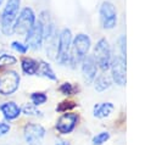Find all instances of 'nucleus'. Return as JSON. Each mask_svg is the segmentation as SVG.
Returning <instances> with one entry per match:
<instances>
[{
  "mask_svg": "<svg viewBox=\"0 0 156 145\" xmlns=\"http://www.w3.org/2000/svg\"><path fill=\"white\" fill-rule=\"evenodd\" d=\"M44 135H45V129L43 126L34 124V123H28L24 126L23 136H24L27 143L34 144L35 141H39Z\"/></svg>",
  "mask_w": 156,
  "mask_h": 145,
  "instance_id": "12",
  "label": "nucleus"
},
{
  "mask_svg": "<svg viewBox=\"0 0 156 145\" xmlns=\"http://www.w3.org/2000/svg\"><path fill=\"white\" fill-rule=\"evenodd\" d=\"M76 106H77V104H76L74 101L67 100V101H62L61 104H58V106L56 107V110H57L58 112H66L67 110H71V108H73V107H76Z\"/></svg>",
  "mask_w": 156,
  "mask_h": 145,
  "instance_id": "21",
  "label": "nucleus"
},
{
  "mask_svg": "<svg viewBox=\"0 0 156 145\" xmlns=\"http://www.w3.org/2000/svg\"><path fill=\"white\" fill-rule=\"evenodd\" d=\"M35 23V13L30 7H24L21 10V12L17 15L13 26H12V33L26 35L33 24Z\"/></svg>",
  "mask_w": 156,
  "mask_h": 145,
  "instance_id": "3",
  "label": "nucleus"
},
{
  "mask_svg": "<svg viewBox=\"0 0 156 145\" xmlns=\"http://www.w3.org/2000/svg\"><path fill=\"white\" fill-rule=\"evenodd\" d=\"M43 41H44L43 26L39 21L38 22L35 21V23L33 24L30 30L26 34V44L28 45V48H30L33 50H40L43 46Z\"/></svg>",
  "mask_w": 156,
  "mask_h": 145,
  "instance_id": "9",
  "label": "nucleus"
},
{
  "mask_svg": "<svg viewBox=\"0 0 156 145\" xmlns=\"http://www.w3.org/2000/svg\"><path fill=\"white\" fill-rule=\"evenodd\" d=\"M30 145H35V144H30Z\"/></svg>",
  "mask_w": 156,
  "mask_h": 145,
  "instance_id": "29",
  "label": "nucleus"
},
{
  "mask_svg": "<svg viewBox=\"0 0 156 145\" xmlns=\"http://www.w3.org/2000/svg\"><path fill=\"white\" fill-rule=\"evenodd\" d=\"M115 106L112 102H100V104H96L94 106V116L96 118H105V117H108L111 115V112L113 111Z\"/></svg>",
  "mask_w": 156,
  "mask_h": 145,
  "instance_id": "14",
  "label": "nucleus"
},
{
  "mask_svg": "<svg viewBox=\"0 0 156 145\" xmlns=\"http://www.w3.org/2000/svg\"><path fill=\"white\" fill-rule=\"evenodd\" d=\"M9 130H10V124H7L5 122H0V136L9 133Z\"/></svg>",
  "mask_w": 156,
  "mask_h": 145,
  "instance_id": "26",
  "label": "nucleus"
},
{
  "mask_svg": "<svg viewBox=\"0 0 156 145\" xmlns=\"http://www.w3.org/2000/svg\"><path fill=\"white\" fill-rule=\"evenodd\" d=\"M80 63H82V74H83L84 82L87 84L93 83L96 77V72H98V66H96V61H95L94 56L87 55L82 60Z\"/></svg>",
  "mask_w": 156,
  "mask_h": 145,
  "instance_id": "11",
  "label": "nucleus"
},
{
  "mask_svg": "<svg viewBox=\"0 0 156 145\" xmlns=\"http://www.w3.org/2000/svg\"><path fill=\"white\" fill-rule=\"evenodd\" d=\"M20 6H21V0H7L0 17L1 29L5 35H10L12 33V26L18 15Z\"/></svg>",
  "mask_w": 156,
  "mask_h": 145,
  "instance_id": "2",
  "label": "nucleus"
},
{
  "mask_svg": "<svg viewBox=\"0 0 156 145\" xmlns=\"http://www.w3.org/2000/svg\"><path fill=\"white\" fill-rule=\"evenodd\" d=\"M22 112H23L24 115H27V116H40V115H41V112L38 111V110L34 107V105H33V106H32V105H26V106L22 108Z\"/></svg>",
  "mask_w": 156,
  "mask_h": 145,
  "instance_id": "24",
  "label": "nucleus"
},
{
  "mask_svg": "<svg viewBox=\"0 0 156 145\" xmlns=\"http://www.w3.org/2000/svg\"><path fill=\"white\" fill-rule=\"evenodd\" d=\"M11 46H12L13 50L18 51L20 54H26V52L28 51V49H29L27 44H23V43H21V41H12V43H11Z\"/></svg>",
  "mask_w": 156,
  "mask_h": 145,
  "instance_id": "23",
  "label": "nucleus"
},
{
  "mask_svg": "<svg viewBox=\"0 0 156 145\" xmlns=\"http://www.w3.org/2000/svg\"><path fill=\"white\" fill-rule=\"evenodd\" d=\"M94 58L96 61V65H99V67L101 68V71H107L110 68L111 49H110L108 41L105 38H101L98 40L94 48Z\"/></svg>",
  "mask_w": 156,
  "mask_h": 145,
  "instance_id": "6",
  "label": "nucleus"
},
{
  "mask_svg": "<svg viewBox=\"0 0 156 145\" xmlns=\"http://www.w3.org/2000/svg\"><path fill=\"white\" fill-rule=\"evenodd\" d=\"M38 73H39L40 76L45 77V78L51 79V80H56V79H57V77H56L55 72L52 71L51 66H50L48 62H45V61H40V62H39V69H38Z\"/></svg>",
  "mask_w": 156,
  "mask_h": 145,
  "instance_id": "16",
  "label": "nucleus"
},
{
  "mask_svg": "<svg viewBox=\"0 0 156 145\" xmlns=\"http://www.w3.org/2000/svg\"><path fill=\"white\" fill-rule=\"evenodd\" d=\"M0 110H1V112L4 115V117L6 119H9V121L15 119V118H17L21 115V108L15 102H12V101L2 104L0 106Z\"/></svg>",
  "mask_w": 156,
  "mask_h": 145,
  "instance_id": "13",
  "label": "nucleus"
},
{
  "mask_svg": "<svg viewBox=\"0 0 156 145\" xmlns=\"http://www.w3.org/2000/svg\"><path fill=\"white\" fill-rule=\"evenodd\" d=\"M30 100H32L34 106H38V105L45 104L48 100V96L45 95V93H33L30 95Z\"/></svg>",
  "mask_w": 156,
  "mask_h": 145,
  "instance_id": "18",
  "label": "nucleus"
},
{
  "mask_svg": "<svg viewBox=\"0 0 156 145\" xmlns=\"http://www.w3.org/2000/svg\"><path fill=\"white\" fill-rule=\"evenodd\" d=\"M126 44H127V40H126V35L122 34L119 38H118V45H119V50H121V56L126 58Z\"/></svg>",
  "mask_w": 156,
  "mask_h": 145,
  "instance_id": "25",
  "label": "nucleus"
},
{
  "mask_svg": "<svg viewBox=\"0 0 156 145\" xmlns=\"http://www.w3.org/2000/svg\"><path fill=\"white\" fill-rule=\"evenodd\" d=\"M99 16H100V23L104 29H113L117 24V10L116 6L108 1L105 0L100 5L99 10Z\"/></svg>",
  "mask_w": 156,
  "mask_h": 145,
  "instance_id": "5",
  "label": "nucleus"
},
{
  "mask_svg": "<svg viewBox=\"0 0 156 145\" xmlns=\"http://www.w3.org/2000/svg\"><path fill=\"white\" fill-rule=\"evenodd\" d=\"M94 84H95L96 91H105L111 87V79L105 74H100L99 77H95Z\"/></svg>",
  "mask_w": 156,
  "mask_h": 145,
  "instance_id": "17",
  "label": "nucleus"
},
{
  "mask_svg": "<svg viewBox=\"0 0 156 145\" xmlns=\"http://www.w3.org/2000/svg\"><path fill=\"white\" fill-rule=\"evenodd\" d=\"M78 123V115L73 112L63 113L56 122V129L61 134H69L73 132Z\"/></svg>",
  "mask_w": 156,
  "mask_h": 145,
  "instance_id": "10",
  "label": "nucleus"
},
{
  "mask_svg": "<svg viewBox=\"0 0 156 145\" xmlns=\"http://www.w3.org/2000/svg\"><path fill=\"white\" fill-rule=\"evenodd\" d=\"M2 1H4V0H0V6H1V4H2Z\"/></svg>",
  "mask_w": 156,
  "mask_h": 145,
  "instance_id": "28",
  "label": "nucleus"
},
{
  "mask_svg": "<svg viewBox=\"0 0 156 145\" xmlns=\"http://www.w3.org/2000/svg\"><path fill=\"white\" fill-rule=\"evenodd\" d=\"M21 67H22V71L26 73V74H29V76H33V74H37L38 73V69H39V62L30 58V57H23L21 60Z\"/></svg>",
  "mask_w": 156,
  "mask_h": 145,
  "instance_id": "15",
  "label": "nucleus"
},
{
  "mask_svg": "<svg viewBox=\"0 0 156 145\" xmlns=\"http://www.w3.org/2000/svg\"><path fill=\"white\" fill-rule=\"evenodd\" d=\"M20 85V76L15 71H9L0 77V94L11 95Z\"/></svg>",
  "mask_w": 156,
  "mask_h": 145,
  "instance_id": "8",
  "label": "nucleus"
},
{
  "mask_svg": "<svg viewBox=\"0 0 156 145\" xmlns=\"http://www.w3.org/2000/svg\"><path fill=\"white\" fill-rule=\"evenodd\" d=\"M55 145H71V144H69V141H67V140H58V141H56Z\"/></svg>",
  "mask_w": 156,
  "mask_h": 145,
  "instance_id": "27",
  "label": "nucleus"
},
{
  "mask_svg": "<svg viewBox=\"0 0 156 145\" xmlns=\"http://www.w3.org/2000/svg\"><path fill=\"white\" fill-rule=\"evenodd\" d=\"M58 90H60L63 95H71V94H73V93L76 91V88H74L71 83L66 82V83H62V84L60 85Z\"/></svg>",
  "mask_w": 156,
  "mask_h": 145,
  "instance_id": "22",
  "label": "nucleus"
},
{
  "mask_svg": "<svg viewBox=\"0 0 156 145\" xmlns=\"http://www.w3.org/2000/svg\"><path fill=\"white\" fill-rule=\"evenodd\" d=\"M17 62L16 57H13L12 55H7L4 54L0 56V67H5V66H10V65H15Z\"/></svg>",
  "mask_w": 156,
  "mask_h": 145,
  "instance_id": "20",
  "label": "nucleus"
},
{
  "mask_svg": "<svg viewBox=\"0 0 156 145\" xmlns=\"http://www.w3.org/2000/svg\"><path fill=\"white\" fill-rule=\"evenodd\" d=\"M91 40L88 34L79 33L74 37L72 40V46H71V54H69V65L76 66L77 63H80L82 60L88 55L90 50Z\"/></svg>",
  "mask_w": 156,
  "mask_h": 145,
  "instance_id": "1",
  "label": "nucleus"
},
{
  "mask_svg": "<svg viewBox=\"0 0 156 145\" xmlns=\"http://www.w3.org/2000/svg\"><path fill=\"white\" fill-rule=\"evenodd\" d=\"M110 68H111V74H112V80L119 85L123 87L126 85L127 82V65H126V58L122 57L121 55L116 56L115 58H111V63H110Z\"/></svg>",
  "mask_w": 156,
  "mask_h": 145,
  "instance_id": "7",
  "label": "nucleus"
},
{
  "mask_svg": "<svg viewBox=\"0 0 156 145\" xmlns=\"http://www.w3.org/2000/svg\"><path fill=\"white\" fill-rule=\"evenodd\" d=\"M110 139V133L108 132H100L93 138V145H102Z\"/></svg>",
  "mask_w": 156,
  "mask_h": 145,
  "instance_id": "19",
  "label": "nucleus"
},
{
  "mask_svg": "<svg viewBox=\"0 0 156 145\" xmlns=\"http://www.w3.org/2000/svg\"><path fill=\"white\" fill-rule=\"evenodd\" d=\"M72 32L68 28H63L58 34L57 40V55L56 61L61 65H67L69 62V54L72 46Z\"/></svg>",
  "mask_w": 156,
  "mask_h": 145,
  "instance_id": "4",
  "label": "nucleus"
}]
</instances>
